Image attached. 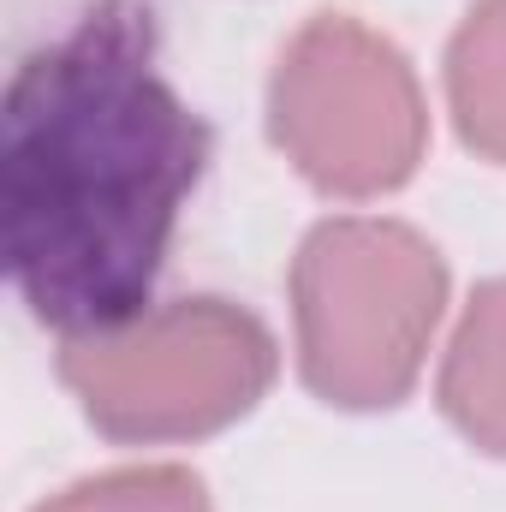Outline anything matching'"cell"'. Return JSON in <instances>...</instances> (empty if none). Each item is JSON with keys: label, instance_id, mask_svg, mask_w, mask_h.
<instances>
[{"label": "cell", "instance_id": "8992f818", "mask_svg": "<svg viewBox=\"0 0 506 512\" xmlns=\"http://www.w3.org/2000/svg\"><path fill=\"white\" fill-rule=\"evenodd\" d=\"M447 90L465 143L506 161V0H489L465 18L447 54Z\"/></svg>", "mask_w": 506, "mask_h": 512}, {"label": "cell", "instance_id": "5b68a950", "mask_svg": "<svg viewBox=\"0 0 506 512\" xmlns=\"http://www.w3.org/2000/svg\"><path fill=\"white\" fill-rule=\"evenodd\" d=\"M447 417L489 453H506V280L483 286L441 376Z\"/></svg>", "mask_w": 506, "mask_h": 512}, {"label": "cell", "instance_id": "6da1fadb", "mask_svg": "<svg viewBox=\"0 0 506 512\" xmlns=\"http://www.w3.org/2000/svg\"><path fill=\"white\" fill-rule=\"evenodd\" d=\"M209 131L161 72L143 0H90L36 42L0 114L6 268L30 316L66 340L149 316Z\"/></svg>", "mask_w": 506, "mask_h": 512}, {"label": "cell", "instance_id": "7a4b0ae2", "mask_svg": "<svg viewBox=\"0 0 506 512\" xmlns=\"http://www.w3.org/2000/svg\"><path fill=\"white\" fill-rule=\"evenodd\" d=\"M298 364L328 405H393L417 382L447 274L441 256L393 221H328L304 239Z\"/></svg>", "mask_w": 506, "mask_h": 512}, {"label": "cell", "instance_id": "277c9868", "mask_svg": "<svg viewBox=\"0 0 506 512\" xmlns=\"http://www.w3.org/2000/svg\"><path fill=\"white\" fill-rule=\"evenodd\" d=\"M274 143L340 197L399 185L423 155V96L399 48L328 12L292 36L274 72Z\"/></svg>", "mask_w": 506, "mask_h": 512}, {"label": "cell", "instance_id": "3957f363", "mask_svg": "<svg viewBox=\"0 0 506 512\" xmlns=\"http://www.w3.org/2000/svg\"><path fill=\"white\" fill-rule=\"evenodd\" d=\"M60 376L114 441H185L245 417L274 376V340L227 298H179L131 328L66 340Z\"/></svg>", "mask_w": 506, "mask_h": 512}, {"label": "cell", "instance_id": "52a82bcc", "mask_svg": "<svg viewBox=\"0 0 506 512\" xmlns=\"http://www.w3.org/2000/svg\"><path fill=\"white\" fill-rule=\"evenodd\" d=\"M36 512H209V501L191 471L149 465V471H114V477L78 483Z\"/></svg>", "mask_w": 506, "mask_h": 512}]
</instances>
